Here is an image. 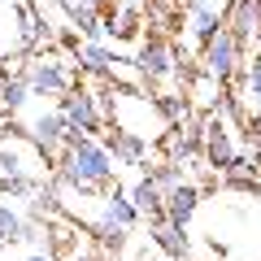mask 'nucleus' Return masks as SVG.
<instances>
[{
  "instance_id": "obj_1",
  "label": "nucleus",
  "mask_w": 261,
  "mask_h": 261,
  "mask_svg": "<svg viewBox=\"0 0 261 261\" xmlns=\"http://www.w3.org/2000/svg\"><path fill=\"white\" fill-rule=\"evenodd\" d=\"M113 178H118V157L100 135H79L53 170V183L79 196H105Z\"/></svg>"
},
{
  "instance_id": "obj_2",
  "label": "nucleus",
  "mask_w": 261,
  "mask_h": 261,
  "mask_svg": "<svg viewBox=\"0 0 261 261\" xmlns=\"http://www.w3.org/2000/svg\"><path fill=\"white\" fill-rule=\"evenodd\" d=\"M57 113H61L65 126H70V144H74L79 135H100V126H105L92 87H70V92L57 100Z\"/></svg>"
},
{
  "instance_id": "obj_3",
  "label": "nucleus",
  "mask_w": 261,
  "mask_h": 261,
  "mask_svg": "<svg viewBox=\"0 0 261 261\" xmlns=\"http://www.w3.org/2000/svg\"><path fill=\"white\" fill-rule=\"evenodd\" d=\"M22 79H27V87L35 96H57L61 100L70 87H74V74H70V65L61 61V57L44 53V57H31L27 65H22Z\"/></svg>"
},
{
  "instance_id": "obj_4",
  "label": "nucleus",
  "mask_w": 261,
  "mask_h": 261,
  "mask_svg": "<svg viewBox=\"0 0 261 261\" xmlns=\"http://www.w3.org/2000/svg\"><path fill=\"white\" fill-rule=\"evenodd\" d=\"M200 65H205V74H209V79H218V83H231V79L240 74V65H244V44L222 27L205 48H200Z\"/></svg>"
},
{
  "instance_id": "obj_5",
  "label": "nucleus",
  "mask_w": 261,
  "mask_h": 261,
  "mask_svg": "<svg viewBox=\"0 0 261 261\" xmlns=\"http://www.w3.org/2000/svg\"><path fill=\"white\" fill-rule=\"evenodd\" d=\"M22 130L35 140V148L44 152L53 166L65 157V148H70V126H65V118L57 109H39L35 118H27V126H22Z\"/></svg>"
},
{
  "instance_id": "obj_6",
  "label": "nucleus",
  "mask_w": 261,
  "mask_h": 261,
  "mask_svg": "<svg viewBox=\"0 0 261 261\" xmlns=\"http://www.w3.org/2000/svg\"><path fill=\"white\" fill-rule=\"evenodd\" d=\"M135 70H140V79L144 83H166V79H174V70H178V61H174V48L166 44V39H144V48H140V57H135Z\"/></svg>"
},
{
  "instance_id": "obj_7",
  "label": "nucleus",
  "mask_w": 261,
  "mask_h": 261,
  "mask_svg": "<svg viewBox=\"0 0 261 261\" xmlns=\"http://www.w3.org/2000/svg\"><path fill=\"white\" fill-rule=\"evenodd\" d=\"M222 27L240 39L244 48L261 39V0H231V9L222 13Z\"/></svg>"
},
{
  "instance_id": "obj_8",
  "label": "nucleus",
  "mask_w": 261,
  "mask_h": 261,
  "mask_svg": "<svg viewBox=\"0 0 261 261\" xmlns=\"http://www.w3.org/2000/svg\"><path fill=\"white\" fill-rule=\"evenodd\" d=\"M126 196L135 200V209L144 214V222H157V218H166V192H161V187L152 183V174H148V170H140V174L130 178Z\"/></svg>"
},
{
  "instance_id": "obj_9",
  "label": "nucleus",
  "mask_w": 261,
  "mask_h": 261,
  "mask_svg": "<svg viewBox=\"0 0 261 261\" xmlns=\"http://www.w3.org/2000/svg\"><path fill=\"white\" fill-rule=\"evenodd\" d=\"M74 61H79V70H83V74H92V79H113L122 57L113 53L109 44H92V39H83V44H79V53H74Z\"/></svg>"
},
{
  "instance_id": "obj_10",
  "label": "nucleus",
  "mask_w": 261,
  "mask_h": 261,
  "mask_svg": "<svg viewBox=\"0 0 261 261\" xmlns=\"http://www.w3.org/2000/svg\"><path fill=\"white\" fill-rule=\"evenodd\" d=\"M205 140H200V148H205V161L214 170H226L235 161V144H231V135H226V126H222V113H214L209 118V126L200 130Z\"/></svg>"
},
{
  "instance_id": "obj_11",
  "label": "nucleus",
  "mask_w": 261,
  "mask_h": 261,
  "mask_svg": "<svg viewBox=\"0 0 261 261\" xmlns=\"http://www.w3.org/2000/svg\"><path fill=\"white\" fill-rule=\"evenodd\" d=\"M105 144H109V152L118 157V166H144V161H148V140H144V135H135V130L113 126Z\"/></svg>"
},
{
  "instance_id": "obj_12",
  "label": "nucleus",
  "mask_w": 261,
  "mask_h": 261,
  "mask_svg": "<svg viewBox=\"0 0 261 261\" xmlns=\"http://www.w3.org/2000/svg\"><path fill=\"white\" fill-rule=\"evenodd\" d=\"M200 209V187L196 183H178L174 192H166V222L174 226H187Z\"/></svg>"
},
{
  "instance_id": "obj_13",
  "label": "nucleus",
  "mask_w": 261,
  "mask_h": 261,
  "mask_svg": "<svg viewBox=\"0 0 261 261\" xmlns=\"http://www.w3.org/2000/svg\"><path fill=\"white\" fill-rule=\"evenodd\" d=\"M148 231H152V244H157L170 261H187V252H192L187 226H174V222H166V218H157V222H148Z\"/></svg>"
},
{
  "instance_id": "obj_14",
  "label": "nucleus",
  "mask_w": 261,
  "mask_h": 261,
  "mask_svg": "<svg viewBox=\"0 0 261 261\" xmlns=\"http://www.w3.org/2000/svg\"><path fill=\"white\" fill-rule=\"evenodd\" d=\"M187 9H192V35L200 39V48H205L209 39L222 31V13H218L214 5H205V0H187Z\"/></svg>"
},
{
  "instance_id": "obj_15",
  "label": "nucleus",
  "mask_w": 261,
  "mask_h": 261,
  "mask_svg": "<svg viewBox=\"0 0 261 261\" xmlns=\"http://www.w3.org/2000/svg\"><path fill=\"white\" fill-rule=\"evenodd\" d=\"M105 218H113V222H122L126 231H135V226L144 222V214L135 209V200H130L126 192H118V187H113V192H105Z\"/></svg>"
},
{
  "instance_id": "obj_16",
  "label": "nucleus",
  "mask_w": 261,
  "mask_h": 261,
  "mask_svg": "<svg viewBox=\"0 0 261 261\" xmlns=\"http://www.w3.org/2000/svg\"><path fill=\"white\" fill-rule=\"evenodd\" d=\"M87 235H96V244H100V248H126V240H130V231L122 222H113V218H96L92 226H87Z\"/></svg>"
},
{
  "instance_id": "obj_17",
  "label": "nucleus",
  "mask_w": 261,
  "mask_h": 261,
  "mask_svg": "<svg viewBox=\"0 0 261 261\" xmlns=\"http://www.w3.org/2000/svg\"><path fill=\"white\" fill-rule=\"evenodd\" d=\"M31 96H35V92L27 87V79H22V74H9V87H5V96H0V109L9 113V118H18V113L31 105Z\"/></svg>"
},
{
  "instance_id": "obj_18",
  "label": "nucleus",
  "mask_w": 261,
  "mask_h": 261,
  "mask_svg": "<svg viewBox=\"0 0 261 261\" xmlns=\"http://www.w3.org/2000/svg\"><path fill=\"white\" fill-rule=\"evenodd\" d=\"M222 174H226V183H235V187H257V161H252L248 152H235V161Z\"/></svg>"
},
{
  "instance_id": "obj_19",
  "label": "nucleus",
  "mask_w": 261,
  "mask_h": 261,
  "mask_svg": "<svg viewBox=\"0 0 261 261\" xmlns=\"http://www.w3.org/2000/svg\"><path fill=\"white\" fill-rule=\"evenodd\" d=\"M148 174H152V183H157L161 192H174L178 183H187L183 178V161H157V166H148Z\"/></svg>"
},
{
  "instance_id": "obj_20",
  "label": "nucleus",
  "mask_w": 261,
  "mask_h": 261,
  "mask_svg": "<svg viewBox=\"0 0 261 261\" xmlns=\"http://www.w3.org/2000/svg\"><path fill=\"white\" fill-rule=\"evenodd\" d=\"M22 226H27V218H22L9 200H0V240H5V244H18L22 240Z\"/></svg>"
},
{
  "instance_id": "obj_21",
  "label": "nucleus",
  "mask_w": 261,
  "mask_h": 261,
  "mask_svg": "<svg viewBox=\"0 0 261 261\" xmlns=\"http://www.w3.org/2000/svg\"><path fill=\"white\" fill-rule=\"evenodd\" d=\"M152 100H157L161 118H166L170 126H174V122H183V118H187V100H183V96H174V92H161V96H152Z\"/></svg>"
},
{
  "instance_id": "obj_22",
  "label": "nucleus",
  "mask_w": 261,
  "mask_h": 261,
  "mask_svg": "<svg viewBox=\"0 0 261 261\" xmlns=\"http://www.w3.org/2000/svg\"><path fill=\"white\" fill-rule=\"evenodd\" d=\"M244 96H252V100L261 96V53L252 57V61H248V70H244Z\"/></svg>"
},
{
  "instance_id": "obj_23",
  "label": "nucleus",
  "mask_w": 261,
  "mask_h": 261,
  "mask_svg": "<svg viewBox=\"0 0 261 261\" xmlns=\"http://www.w3.org/2000/svg\"><path fill=\"white\" fill-rule=\"evenodd\" d=\"M65 261H109V257H105L100 248H79V252H70Z\"/></svg>"
},
{
  "instance_id": "obj_24",
  "label": "nucleus",
  "mask_w": 261,
  "mask_h": 261,
  "mask_svg": "<svg viewBox=\"0 0 261 261\" xmlns=\"http://www.w3.org/2000/svg\"><path fill=\"white\" fill-rule=\"evenodd\" d=\"M57 39H61V48L79 53V35H74V27H61V31H57Z\"/></svg>"
},
{
  "instance_id": "obj_25",
  "label": "nucleus",
  "mask_w": 261,
  "mask_h": 261,
  "mask_svg": "<svg viewBox=\"0 0 261 261\" xmlns=\"http://www.w3.org/2000/svg\"><path fill=\"white\" fill-rule=\"evenodd\" d=\"M248 140L257 144V152H261V118H252V122H248Z\"/></svg>"
},
{
  "instance_id": "obj_26",
  "label": "nucleus",
  "mask_w": 261,
  "mask_h": 261,
  "mask_svg": "<svg viewBox=\"0 0 261 261\" xmlns=\"http://www.w3.org/2000/svg\"><path fill=\"white\" fill-rule=\"evenodd\" d=\"M27 261H57L53 252H44V248H35V252H27Z\"/></svg>"
},
{
  "instance_id": "obj_27",
  "label": "nucleus",
  "mask_w": 261,
  "mask_h": 261,
  "mask_svg": "<svg viewBox=\"0 0 261 261\" xmlns=\"http://www.w3.org/2000/svg\"><path fill=\"white\" fill-rule=\"evenodd\" d=\"M5 87H9V70H5V61H0V96H5Z\"/></svg>"
},
{
  "instance_id": "obj_28",
  "label": "nucleus",
  "mask_w": 261,
  "mask_h": 261,
  "mask_svg": "<svg viewBox=\"0 0 261 261\" xmlns=\"http://www.w3.org/2000/svg\"><path fill=\"white\" fill-rule=\"evenodd\" d=\"M92 5H96V9H105V5H113V0H92Z\"/></svg>"
},
{
  "instance_id": "obj_29",
  "label": "nucleus",
  "mask_w": 261,
  "mask_h": 261,
  "mask_svg": "<svg viewBox=\"0 0 261 261\" xmlns=\"http://www.w3.org/2000/svg\"><path fill=\"white\" fill-rule=\"evenodd\" d=\"M252 105H257V109H261V96H257V100H252Z\"/></svg>"
},
{
  "instance_id": "obj_30",
  "label": "nucleus",
  "mask_w": 261,
  "mask_h": 261,
  "mask_svg": "<svg viewBox=\"0 0 261 261\" xmlns=\"http://www.w3.org/2000/svg\"><path fill=\"white\" fill-rule=\"evenodd\" d=\"M0 252H5V240H0Z\"/></svg>"
}]
</instances>
